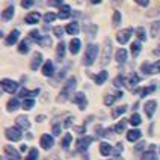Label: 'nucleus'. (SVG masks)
<instances>
[{
  "label": "nucleus",
  "mask_w": 160,
  "mask_h": 160,
  "mask_svg": "<svg viewBox=\"0 0 160 160\" xmlns=\"http://www.w3.org/2000/svg\"><path fill=\"white\" fill-rule=\"evenodd\" d=\"M156 109H157V101H156V100H150V101H147V103H145V106H143V110H145V113H147V116H148L150 119L154 116Z\"/></svg>",
  "instance_id": "obj_13"
},
{
  "label": "nucleus",
  "mask_w": 160,
  "mask_h": 160,
  "mask_svg": "<svg viewBox=\"0 0 160 160\" xmlns=\"http://www.w3.org/2000/svg\"><path fill=\"white\" fill-rule=\"evenodd\" d=\"M27 150V145H21V151H26Z\"/></svg>",
  "instance_id": "obj_60"
},
{
  "label": "nucleus",
  "mask_w": 160,
  "mask_h": 160,
  "mask_svg": "<svg viewBox=\"0 0 160 160\" xmlns=\"http://www.w3.org/2000/svg\"><path fill=\"white\" fill-rule=\"evenodd\" d=\"M80 47H82V42H80L79 38H72L70 41V52L72 54H77L80 52Z\"/></svg>",
  "instance_id": "obj_18"
},
{
  "label": "nucleus",
  "mask_w": 160,
  "mask_h": 160,
  "mask_svg": "<svg viewBox=\"0 0 160 160\" xmlns=\"http://www.w3.org/2000/svg\"><path fill=\"white\" fill-rule=\"evenodd\" d=\"M112 151H113V150H112L110 143H107V142L100 143V152H101V156H110V152Z\"/></svg>",
  "instance_id": "obj_27"
},
{
  "label": "nucleus",
  "mask_w": 160,
  "mask_h": 160,
  "mask_svg": "<svg viewBox=\"0 0 160 160\" xmlns=\"http://www.w3.org/2000/svg\"><path fill=\"white\" fill-rule=\"evenodd\" d=\"M17 127L21 128V130H27V128L30 127V122H29V119H27L26 116H18L17 118Z\"/></svg>",
  "instance_id": "obj_23"
},
{
  "label": "nucleus",
  "mask_w": 160,
  "mask_h": 160,
  "mask_svg": "<svg viewBox=\"0 0 160 160\" xmlns=\"http://www.w3.org/2000/svg\"><path fill=\"white\" fill-rule=\"evenodd\" d=\"M29 36H30V39H32V41H35V42H39V41H41V38H42L44 35H41V33H39L38 30H32V32L29 33Z\"/></svg>",
  "instance_id": "obj_40"
},
{
  "label": "nucleus",
  "mask_w": 160,
  "mask_h": 160,
  "mask_svg": "<svg viewBox=\"0 0 160 160\" xmlns=\"http://www.w3.org/2000/svg\"><path fill=\"white\" fill-rule=\"evenodd\" d=\"M38 156H39L38 150H36V148H32V150L29 151V154L26 156V160H38Z\"/></svg>",
  "instance_id": "obj_41"
},
{
  "label": "nucleus",
  "mask_w": 160,
  "mask_h": 160,
  "mask_svg": "<svg viewBox=\"0 0 160 160\" xmlns=\"http://www.w3.org/2000/svg\"><path fill=\"white\" fill-rule=\"evenodd\" d=\"M154 54H157V56H160V45L157 47V48H156V50H154Z\"/></svg>",
  "instance_id": "obj_59"
},
{
  "label": "nucleus",
  "mask_w": 160,
  "mask_h": 160,
  "mask_svg": "<svg viewBox=\"0 0 160 160\" xmlns=\"http://www.w3.org/2000/svg\"><path fill=\"white\" fill-rule=\"evenodd\" d=\"M48 5H50V6H61V8H62L65 3H63V2H48Z\"/></svg>",
  "instance_id": "obj_53"
},
{
  "label": "nucleus",
  "mask_w": 160,
  "mask_h": 160,
  "mask_svg": "<svg viewBox=\"0 0 160 160\" xmlns=\"http://www.w3.org/2000/svg\"><path fill=\"white\" fill-rule=\"evenodd\" d=\"M125 125H127V121L125 119H122V121H119L118 124L115 125V133H122V132H125Z\"/></svg>",
  "instance_id": "obj_39"
},
{
  "label": "nucleus",
  "mask_w": 160,
  "mask_h": 160,
  "mask_svg": "<svg viewBox=\"0 0 160 160\" xmlns=\"http://www.w3.org/2000/svg\"><path fill=\"white\" fill-rule=\"evenodd\" d=\"M38 94H39V89H33V91H29V89L23 88V89H20V94H18V97L26 98V100H27V97H35V95H38Z\"/></svg>",
  "instance_id": "obj_19"
},
{
  "label": "nucleus",
  "mask_w": 160,
  "mask_h": 160,
  "mask_svg": "<svg viewBox=\"0 0 160 160\" xmlns=\"http://www.w3.org/2000/svg\"><path fill=\"white\" fill-rule=\"evenodd\" d=\"M71 141H72V136L70 133H67L65 136H63L62 142H61V147H62L63 150H68V148H70V143H71Z\"/></svg>",
  "instance_id": "obj_34"
},
{
  "label": "nucleus",
  "mask_w": 160,
  "mask_h": 160,
  "mask_svg": "<svg viewBox=\"0 0 160 160\" xmlns=\"http://www.w3.org/2000/svg\"><path fill=\"white\" fill-rule=\"evenodd\" d=\"M139 82H141V77H139L136 72H132V74L128 76V79H127V83H128V86H130V88H134Z\"/></svg>",
  "instance_id": "obj_26"
},
{
  "label": "nucleus",
  "mask_w": 160,
  "mask_h": 160,
  "mask_svg": "<svg viewBox=\"0 0 160 160\" xmlns=\"http://www.w3.org/2000/svg\"><path fill=\"white\" fill-rule=\"evenodd\" d=\"M71 122H72V118L70 116V118H67V121H65V124H63V127H65V128H68V127L71 125Z\"/></svg>",
  "instance_id": "obj_55"
},
{
  "label": "nucleus",
  "mask_w": 160,
  "mask_h": 160,
  "mask_svg": "<svg viewBox=\"0 0 160 160\" xmlns=\"http://www.w3.org/2000/svg\"><path fill=\"white\" fill-rule=\"evenodd\" d=\"M14 14H15V8L14 6H8V8L3 11V18L5 20H11V18L14 17Z\"/></svg>",
  "instance_id": "obj_36"
},
{
  "label": "nucleus",
  "mask_w": 160,
  "mask_h": 160,
  "mask_svg": "<svg viewBox=\"0 0 160 160\" xmlns=\"http://www.w3.org/2000/svg\"><path fill=\"white\" fill-rule=\"evenodd\" d=\"M70 15H71V8H70L68 5H63L62 8L59 9L58 17L61 18V20H67V18H70Z\"/></svg>",
  "instance_id": "obj_20"
},
{
  "label": "nucleus",
  "mask_w": 160,
  "mask_h": 160,
  "mask_svg": "<svg viewBox=\"0 0 160 160\" xmlns=\"http://www.w3.org/2000/svg\"><path fill=\"white\" fill-rule=\"evenodd\" d=\"M29 50H30V47H29V41H27V39H23V41L20 42L18 52H20L21 54H26V53H29Z\"/></svg>",
  "instance_id": "obj_33"
},
{
  "label": "nucleus",
  "mask_w": 160,
  "mask_h": 160,
  "mask_svg": "<svg viewBox=\"0 0 160 160\" xmlns=\"http://www.w3.org/2000/svg\"><path fill=\"white\" fill-rule=\"evenodd\" d=\"M116 62L118 63H124L127 61V50L125 48H119L118 52H116Z\"/></svg>",
  "instance_id": "obj_28"
},
{
  "label": "nucleus",
  "mask_w": 160,
  "mask_h": 160,
  "mask_svg": "<svg viewBox=\"0 0 160 160\" xmlns=\"http://www.w3.org/2000/svg\"><path fill=\"white\" fill-rule=\"evenodd\" d=\"M141 160H159V156L154 152V150H148V151H145L142 154Z\"/></svg>",
  "instance_id": "obj_29"
},
{
  "label": "nucleus",
  "mask_w": 160,
  "mask_h": 160,
  "mask_svg": "<svg viewBox=\"0 0 160 160\" xmlns=\"http://www.w3.org/2000/svg\"><path fill=\"white\" fill-rule=\"evenodd\" d=\"M94 141V138L92 136H86V138H82L77 141V145H76V148H77V151L79 152H86L89 148V145L92 143Z\"/></svg>",
  "instance_id": "obj_7"
},
{
  "label": "nucleus",
  "mask_w": 160,
  "mask_h": 160,
  "mask_svg": "<svg viewBox=\"0 0 160 160\" xmlns=\"http://www.w3.org/2000/svg\"><path fill=\"white\" fill-rule=\"evenodd\" d=\"M5 134H6V138H8L9 141H14V142H18L23 138V132L18 127H9V128H6Z\"/></svg>",
  "instance_id": "obj_4"
},
{
  "label": "nucleus",
  "mask_w": 160,
  "mask_h": 160,
  "mask_svg": "<svg viewBox=\"0 0 160 160\" xmlns=\"http://www.w3.org/2000/svg\"><path fill=\"white\" fill-rule=\"evenodd\" d=\"M156 91V85H151V86H148V88H142V89H138V94H139V97H147L148 94H151Z\"/></svg>",
  "instance_id": "obj_30"
},
{
  "label": "nucleus",
  "mask_w": 160,
  "mask_h": 160,
  "mask_svg": "<svg viewBox=\"0 0 160 160\" xmlns=\"http://www.w3.org/2000/svg\"><path fill=\"white\" fill-rule=\"evenodd\" d=\"M85 32H89L91 35L94 36V33L97 32V26H94V24H85Z\"/></svg>",
  "instance_id": "obj_50"
},
{
  "label": "nucleus",
  "mask_w": 160,
  "mask_h": 160,
  "mask_svg": "<svg viewBox=\"0 0 160 160\" xmlns=\"http://www.w3.org/2000/svg\"><path fill=\"white\" fill-rule=\"evenodd\" d=\"M56 17H58V15L53 14V12H47V14L44 15V21L45 23H53L54 20H56Z\"/></svg>",
  "instance_id": "obj_47"
},
{
  "label": "nucleus",
  "mask_w": 160,
  "mask_h": 160,
  "mask_svg": "<svg viewBox=\"0 0 160 160\" xmlns=\"http://www.w3.org/2000/svg\"><path fill=\"white\" fill-rule=\"evenodd\" d=\"M107 77H109V72L107 71H100L95 76V85H98V86H101L104 82L107 80Z\"/></svg>",
  "instance_id": "obj_25"
},
{
  "label": "nucleus",
  "mask_w": 160,
  "mask_h": 160,
  "mask_svg": "<svg viewBox=\"0 0 160 160\" xmlns=\"http://www.w3.org/2000/svg\"><path fill=\"white\" fill-rule=\"evenodd\" d=\"M74 130H76V132H77V133H85V127H74Z\"/></svg>",
  "instance_id": "obj_57"
},
{
  "label": "nucleus",
  "mask_w": 160,
  "mask_h": 160,
  "mask_svg": "<svg viewBox=\"0 0 160 160\" xmlns=\"http://www.w3.org/2000/svg\"><path fill=\"white\" fill-rule=\"evenodd\" d=\"M136 35L139 38V41H147V35H145V29L143 27H138L136 29Z\"/></svg>",
  "instance_id": "obj_43"
},
{
  "label": "nucleus",
  "mask_w": 160,
  "mask_h": 160,
  "mask_svg": "<svg viewBox=\"0 0 160 160\" xmlns=\"http://www.w3.org/2000/svg\"><path fill=\"white\" fill-rule=\"evenodd\" d=\"M110 53H112V42L110 39L106 38L104 39V52H103V58H101V63L103 65H107L109 61H110Z\"/></svg>",
  "instance_id": "obj_8"
},
{
  "label": "nucleus",
  "mask_w": 160,
  "mask_h": 160,
  "mask_svg": "<svg viewBox=\"0 0 160 160\" xmlns=\"http://www.w3.org/2000/svg\"><path fill=\"white\" fill-rule=\"evenodd\" d=\"M125 110H127V107H125V106H119V107H116L115 110L112 112V118H113V119H118V118H119L121 115H124V113H125Z\"/></svg>",
  "instance_id": "obj_35"
},
{
  "label": "nucleus",
  "mask_w": 160,
  "mask_h": 160,
  "mask_svg": "<svg viewBox=\"0 0 160 160\" xmlns=\"http://www.w3.org/2000/svg\"><path fill=\"white\" fill-rule=\"evenodd\" d=\"M136 3H138V5H139V6H143V8H147V6H148V5H150V2H141V0H138V2H136Z\"/></svg>",
  "instance_id": "obj_56"
},
{
  "label": "nucleus",
  "mask_w": 160,
  "mask_h": 160,
  "mask_svg": "<svg viewBox=\"0 0 160 160\" xmlns=\"http://www.w3.org/2000/svg\"><path fill=\"white\" fill-rule=\"evenodd\" d=\"M119 23H121V12L119 11H115L113 12V26H119Z\"/></svg>",
  "instance_id": "obj_48"
},
{
  "label": "nucleus",
  "mask_w": 160,
  "mask_h": 160,
  "mask_svg": "<svg viewBox=\"0 0 160 160\" xmlns=\"http://www.w3.org/2000/svg\"><path fill=\"white\" fill-rule=\"evenodd\" d=\"M35 106V101H33V100H30V98H27V100H24V103H23V109H24V110H30V109H32V107Z\"/></svg>",
  "instance_id": "obj_46"
},
{
  "label": "nucleus",
  "mask_w": 160,
  "mask_h": 160,
  "mask_svg": "<svg viewBox=\"0 0 160 160\" xmlns=\"http://www.w3.org/2000/svg\"><path fill=\"white\" fill-rule=\"evenodd\" d=\"M20 107V100L18 98H11L8 101V112H14Z\"/></svg>",
  "instance_id": "obj_31"
},
{
  "label": "nucleus",
  "mask_w": 160,
  "mask_h": 160,
  "mask_svg": "<svg viewBox=\"0 0 160 160\" xmlns=\"http://www.w3.org/2000/svg\"><path fill=\"white\" fill-rule=\"evenodd\" d=\"M39 143H41V148H44V150L53 148V145H54L53 136H50V134H42L41 139H39Z\"/></svg>",
  "instance_id": "obj_12"
},
{
  "label": "nucleus",
  "mask_w": 160,
  "mask_h": 160,
  "mask_svg": "<svg viewBox=\"0 0 160 160\" xmlns=\"http://www.w3.org/2000/svg\"><path fill=\"white\" fill-rule=\"evenodd\" d=\"M35 5V2H32V0H29V2H21V6L24 9H29V8H32Z\"/></svg>",
  "instance_id": "obj_51"
},
{
  "label": "nucleus",
  "mask_w": 160,
  "mask_h": 160,
  "mask_svg": "<svg viewBox=\"0 0 160 160\" xmlns=\"http://www.w3.org/2000/svg\"><path fill=\"white\" fill-rule=\"evenodd\" d=\"M42 74L45 77H52L54 74V65L52 61H47V62L42 65Z\"/></svg>",
  "instance_id": "obj_16"
},
{
  "label": "nucleus",
  "mask_w": 160,
  "mask_h": 160,
  "mask_svg": "<svg viewBox=\"0 0 160 160\" xmlns=\"http://www.w3.org/2000/svg\"><path fill=\"white\" fill-rule=\"evenodd\" d=\"M124 97V92L122 91H116L115 94H107L104 95V100H103V103L106 104V106H112L113 103H115V100H119V98Z\"/></svg>",
  "instance_id": "obj_9"
},
{
  "label": "nucleus",
  "mask_w": 160,
  "mask_h": 160,
  "mask_svg": "<svg viewBox=\"0 0 160 160\" xmlns=\"http://www.w3.org/2000/svg\"><path fill=\"white\" fill-rule=\"evenodd\" d=\"M141 122H142V119H141V116H139V113H136V112H134L133 115L130 116V124L134 125V127H138V125L141 124Z\"/></svg>",
  "instance_id": "obj_38"
},
{
  "label": "nucleus",
  "mask_w": 160,
  "mask_h": 160,
  "mask_svg": "<svg viewBox=\"0 0 160 160\" xmlns=\"http://www.w3.org/2000/svg\"><path fill=\"white\" fill-rule=\"evenodd\" d=\"M98 56V45L97 44H89L86 47V52H85V58H83V65L91 67L92 63L95 62Z\"/></svg>",
  "instance_id": "obj_1"
},
{
  "label": "nucleus",
  "mask_w": 160,
  "mask_h": 160,
  "mask_svg": "<svg viewBox=\"0 0 160 160\" xmlns=\"http://www.w3.org/2000/svg\"><path fill=\"white\" fill-rule=\"evenodd\" d=\"M141 136H142V132H141L139 128L128 130V132H127V141H130V142H136L138 139H141Z\"/></svg>",
  "instance_id": "obj_15"
},
{
  "label": "nucleus",
  "mask_w": 160,
  "mask_h": 160,
  "mask_svg": "<svg viewBox=\"0 0 160 160\" xmlns=\"http://www.w3.org/2000/svg\"><path fill=\"white\" fill-rule=\"evenodd\" d=\"M2 89L8 94H15L18 89V83L11 79H3L2 80Z\"/></svg>",
  "instance_id": "obj_6"
},
{
  "label": "nucleus",
  "mask_w": 160,
  "mask_h": 160,
  "mask_svg": "<svg viewBox=\"0 0 160 160\" xmlns=\"http://www.w3.org/2000/svg\"><path fill=\"white\" fill-rule=\"evenodd\" d=\"M141 70L143 71V74H147V76H150V74H157V72H160V61H157V62H143L142 65H141Z\"/></svg>",
  "instance_id": "obj_3"
},
{
  "label": "nucleus",
  "mask_w": 160,
  "mask_h": 160,
  "mask_svg": "<svg viewBox=\"0 0 160 160\" xmlns=\"http://www.w3.org/2000/svg\"><path fill=\"white\" fill-rule=\"evenodd\" d=\"M39 20H41L39 12H30V14H27L26 15V23L27 24H36Z\"/></svg>",
  "instance_id": "obj_21"
},
{
  "label": "nucleus",
  "mask_w": 160,
  "mask_h": 160,
  "mask_svg": "<svg viewBox=\"0 0 160 160\" xmlns=\"http://www.w3.org/2000/svg\"><path fill=\"white\" fill-rule=\"evenodd\" d=\"M122 151H124V145H122L121 142H119V143H116L115 150H113V156H115L116 159H118V157L121 156V152H122Z\"/></svg>",
  "instance_id": "obj_45"
},
{
  "label": "nucleus",
  "mask_w": 160,
  "mask_h": 160,
  "mask_svg": "<svg viewBox=\"0 0 160 160\" xmlns=\"http://www.w3.org/2000/svg\"><path fill=\"white\" fill-rule=\"evenodd\" d=\"M159 32H160V21H154L151 26V36H157Z\"/></svg>",
  "instance_id": "obj_44"
},
{
  "label": "nucleus",
  "mask_w": 160,
  "mask_h": 160,
  "mask_svg": "<svg viewBox=\"0 0 160 160\" xmlns=\"http://www.w3.org/2000/svg\"><path fill=\"white\" fill-rule=\"evenodd\" d=\"M18 38H20V30L15 29V30H12V32L6 36V41H5V42H6V45H14L18 41Z\"/></svg>",
  "instance_id": "obj_17"
},
{
  "label": "nucleus",
  "mask_w": 160,
  "mask_h": 160,
  "mask_svg": "<svg viewBox=\"0 0 160 160\" xmlns=\"http://www.w3.org/2000/svg\"><path fill=\"white\" fill-rule=\"evenodd\" d=\"M53 134H61V127L59 125H53Z\"/></svg>",
  "instance_id": "obj_54"
},
{
  "label": "nucleus",
  "mask_w": 160,
  "mask_h": 160,
  "mask_svg": "<svg viewBox=\"0 0 160 160\" xmlns=\"http://www.w3.org/2000/svg\"><path fill=\"white\" fill-rule=\"evenodd\" d=\"M145 145H147V142H141V143H138V145L134 147V151H141V150H143V148H145Z\"/></svg>",
  "instance_id": "obj_52"
},
{
  "label": "nucleus",
  "mask_w": 160,
  "mask_h": 160,
  "mask_svg": "<svg viewBox=\"0 0 160 160\" xmlns=\"http://www.w3.org/2000/svg\"><path fill=\"white\" fill-rule=\"evenodd\" d=\"M74 103L79 106L80 110H85L86 106H88V100H86V95L83 94V92H77V94H74Z\"/></svg>",
  "instance_id": "obj_10"
},
{
  "label": "nucleus",
  "mask_w": 160,
  "mask_h": 160,
  "mask_svg": "<svg viewBox=\"0 0 160 160\" xmlns=\"http://www.w3.org/2000/svg\"><path fill=\"white\" fill-rule=\"evenodd\" d=\"M5 154H6L8 160H21V156H20L18 150H15L12 145H6L5 147Z\"/></svg>",
  "instance_id": "obj_11"
},
{
  "label": "nucleus",
  "mask_w": 160,
  "mask_h": 160,
  "mask_svg": "<svg viewBox=\"0 0 160 160\" xmlns=\"http://www.w3.org/2000/svg\"><path fill=\"white\" fill-rule=\"evenodd\" d=\"M38 44L42 45V47H50V45H52V38H50V36H47V35H44Z\"/></svg>",
  "instance_id": "obj_42"
},
{
  "label": "nucleus",
  "mask_w": 160,
  "mask_h": 160,
  "mask_svg": "<svg viewBox=\"0 0 160 160\" xmlns=\"http://www.w3.org/2000/svg\"><path fill=\"white\" fill-rule=\"evenodd\" d=\"M41 63H42V54L36 52V53L33 54V58H32V62H30V68H32L33 71H36V70H38V68L41 67Z\"/></svg>",
  "instance_id": "obj_14"
},
{
  "label": "nucleus",
  "mask_w": 160,
  "mask_h": 160,
  "mask_svg": "<svg viewBox=\"0 0 160 160\" xmlns=\"http://www.w3.org/2000/svg\"><path fill=\"white\" fill-rule=\"evenodd\" d=\"M65 30L68 32V35H79V32H80L79 23L72 21V23H70V24L67 26V29H65Z\"/></svg>",
  "instance_id": "obj_24"
},
{
  "label": "nucleus",
  "mask_w": 160,
  "mask_h": 160,
  "mask_svg": "<svg viewBox=\"0 0 160 160\" xmlns=\"http://www.w3.org/2000/svg\"><path fill=\"white\" fill-rule=\"evenodd\" d=\"M133 27H127L124 30H121V32H118L116 33V41L119 42V44H127L128 42V39H130V36L133 35Z\"/></svg>",
  "instance_id": "obj_5"
},
{
  "label": "nucleus",
  "mask_w": 160,
  "mask_h": 160,
  "mask_svg": "<svg viewBox=\"0 0 160 160\" xmlns=\"http://www.w3.org/2000/svg\"><path fill=\"white\" fill-rule=\"evenodd\" d=\"M36 121H39V122H41V121H44V115H39V116H36Z\"/></svg>",
  "instance_id": "obj_58"
},
{
  "label": "nucleus",
  "mask_w": 160,
  "mask_h": 160,
  "mask_svg": "<svg viewBox=\"0 0 160 160\" xmlns=\"http://www.w3.org/2000/svg\"><path fill=\"white\" fill-rule=\"evenodd\" d=\"M125 77L122 76V74H119V76H116L115 79H113V85H115L116 88H121V86H124L125 85Z\"/></svg>",
  "instance_id": "obj_37"
},
{
  "label": "nucleus",
  "mask_w": 160,
  "mask_h": 160,
  "mask_svg": "<svg viewBox=\"0 0 160 160\" xmlns=\"http://www.w3.org/2000/svg\"><path fill=\"white\" fill-rule=\"evenodd\" d=\"M76 85H77V80L74 79V77H70V79L67 80V83L63 85V88H62V92H61L59 101H65L67 98L70 97V94H72L74 89H76Z\"/></svg>",
  "instance_id": "obj_2"
},
{
  "label": "nucleus",
  "mask_w": 160,
  "mask_h": 160,
  "mask_svg": "<svg viewBox=\"0 0 160 160\" xmlns=\"http://www.w3.org/2000/svg\"><path fill=\"white\" fill-rule=\"evenodd\" d=\"M141 50H142V45H141V41H136L132 44V56L133 58H138L139 53H141Z\"/></svg>",
  "instance_id": "obj_32"
},
{
  "label": "nucleus",
  "mask_w": 160,
  "mask_h": 160,
  "mask_svg": "<svg viewBox=\"0 0 160 160\" xmlns=\"http://www.w3.org/2000/svg\"><path fill=\"white\" fill-rule=\"evenodd\" d=\"M63 32H65V30H63L61 26H56L53 29V33H54V36H56V38H62V36H63Z\"/></svg>",
  "instance_id": "obj_49"
},
{
  "label": "nucleus",
  "mask_w": 160,
  "mask_h": 160,
  "mask_svg": "<svg viewBox=\"0 0 160 160\" xmlns=\"http://www.w3.org/2000/svg\"><path fill=\"white\" fill-rule=\"evenodd\" d=\"M65 50H67V47L63 44V41H61L58 47H56V58H58V61H62L65 59Z\"/></svg>",
  "instance_id": "obj_22"
}]
</instances>
